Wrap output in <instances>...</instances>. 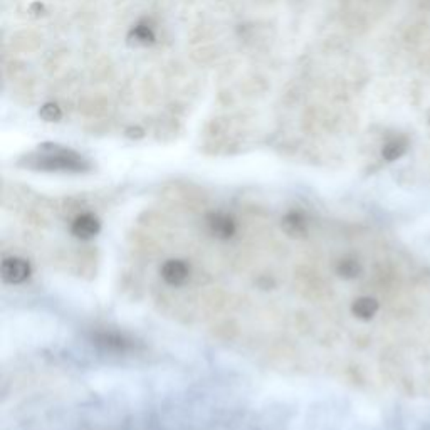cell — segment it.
I'll list each match as a JSON object with an SVG mask.
<instances>
[{"label": "cell", "mask_w": 430, "mask_h": 430, "mask_svg": "<svg viewBox=\"0 0 430 430\" xmlns=\"http://www.w3.org/2000/svg\"><path fill=\"white\" fill-rule=\"evenodd\" d=\"M25 167L44 170V172L82 173L88 172L91 165L73 150L63 148L58 145H43L39 146V152L25 158Z\"/></svg>", "instance_id": "obj_1"}, {"label": "cell", "mask_w": 430, "mask_h": 430, "mask_svg": "<svg viewBox=\"0 0 430 430\" xmlns=\"http://www.w3.org/2000/svg\"><path fill=\"white\" fill-rule=\"evenodd\" d=\"M0 274L7 284H22L31 276V264L22 258H7L3 259Z\"/></svg>", "instance_id": "obj_2"}, {"label": "cell", "mask_w": 430, "mask_h": 430, "mask_svg": "<svg viewBox=\"0 0 430 430\" xmlns=\"http://www.w3.org/2000/svg\"><path fill=\"white\" fill-rule=\"evenodd\" d=\"M93 341L103 350H108V352L124 353L133 348V341L122 333H116V331H101V333H96Z\"/></svg>", "instance_id": "obj_3"}, {"label": "cell", "mask_w": 430, "mask_h": 430, "mask_svg": "<svg viewBox=\"0 0 430 430\" xmlns=\"http://www.w3.org/2000/svg\"><path fill=\"white\" fill-rule=\"evenodd\" d=\"M207 229H209V232L212 234L214 237H217V239L227 240L236 234L237 227L231 215L215 212L207 217Z\"/></svg>", "instance_id": "obj_4"}, {"label": "cell", "mask_w": 430, "mask_h": 430, "mask_svg": "<svg viewBox=\"0 0 430 430\" xmlns=\"http://www.w3.org/2000/svg\"><path fill=\"white\" fill-rule=\"evenodd\" d=\"M161 279L170 286H182L190 278V267L187 262L179 261V259H172L161 266L160 269Z\"/></svg>", "instance_id": "obj_5"}, {"label": "cell", "mask_w": 430, "mask_h": 430, "mask_svg": "<svg viewBox=\"0 0 430 430\" xmlns=\"http://www.w3.org/2000/svg\"><path fill=\"white\" fill-rule=\"evenodd\" d=\"M100 231H101V224L93 214L78 215V217L74 218L73 225H71V232H73V236L82 240L93 239L94 236H98V232Z\"/></svg>", "instance_id": "obj_6"}, {"label": "cell", "mask_w": 430, "mask_h": 430, "mask_svg": "<svg viewBox=\"0 0 430 430\" xmlns=\"http://www.w3.org/2000/svg\"><path fill=\"white\" fill-rule=\"evenodd\" d=\"M282 231L291 237H301L308 232V222L303 214L289 212L282 218Z\"/></svg>", "instance_id": "obj_7"}, {"label": "cell", "mask_w": 430, "mask_h": 430, "mask_svg": "<svg viewBox=\"0 0 430 430\" xmlns=\"http://www.w3.org/2000/svg\"><path fill=\"white\" fill-rule=\"evenodd\" d=\"M352 311L358 319H372L378 311V301L368 296L358 297L353 303Z\"/></svg>", "instance_id": "obj_8"}, {"label": "cell", "mask_w": 430, "mask_h": 430, "mask_svg": "<svg viewBox=\"0 0 430 430\" xmlns=\"http://www.w3.org/2000/svg\"><path fill=\"white\" fill-rule=\"evenodd\" d=\"M407 146H409V142H407L405 138L392 139V142H388L387 145L383 146V150H382L383 158L388 161L397 160V158H400L403 153L407 152Z\"/></svg>", "instance_id": "obj_9"}, {"label": "cell", "mask_w": 430, "mask_h": 430, "mask_svg": "<svg viewBox=\"0 0 430 430\" xmlns=\"http://www.w3.org/2000/svg\"><path fill=\"white\" fill-rule=\"evenodd\" d=\"M361 266L354 259H341L337 264V274L343 279H354L360 276Z\"/></svg>", "instance_id": "obj_10"}, {"label": "cell", "mask_w": 430, "mask_h": 430, "mask_svg": "<svg viewBox=\"0 0 430 430\" xmlns=\"http://www.w3.org/2000/svg\"><path fill=\"white\" fill-rule=\"evenodd\" d=\"M39 115L46 122H58V120H61L63 113L56 104H46V106H43V109H41Z\"/></svg>", "instance_id": "obj_11"}]
</instances>
